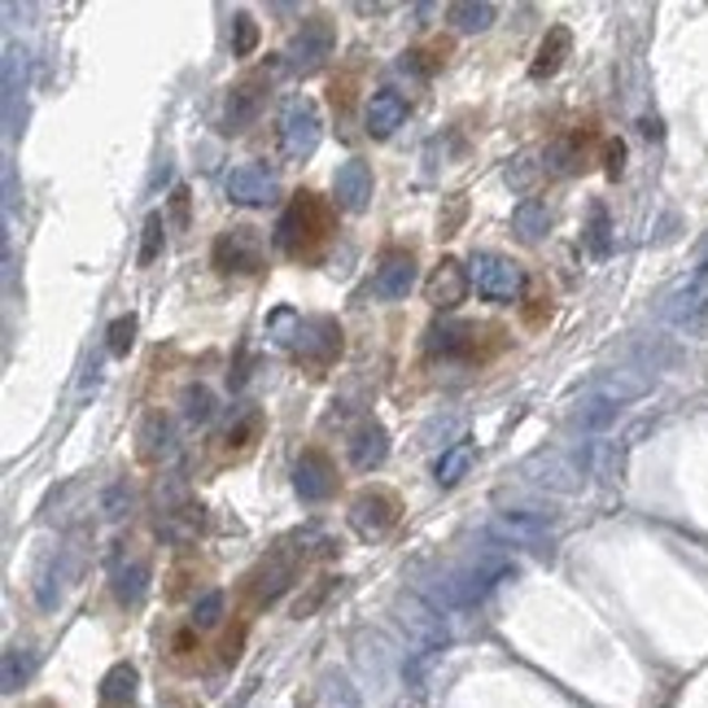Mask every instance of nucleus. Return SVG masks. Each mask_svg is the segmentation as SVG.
Segmentation results:
<instances>
[{"mask_svg": "<svg viewBox=\"0 0 708 708\" xmlns=\"http://www.w3.org/2000/svg\"><path fill=\"white\" fill-rule=\"evenodd\" d=\"M328 236H333V210L315 193H297L276 224V240L289 258H315Z\"/></svg>", "mask_w": 708, "mask_h": 708, "instance_id": "1", "label": "nucleus"}, {"mask_svg": "<svg viewBox=\"0 0 708 708\" xmlns=\"http://www.w3.org/2000/svg\"><path fill=\"white\" fill-rule=\"evenodd\" d=\"M499 578H508V564H499V560H485V564H469V569L451 573V578H446L442 587L429 594V599H433V608H437V612L472 608V603H476L481 594H490V587H494Z\"/></svg>", "mask_w": 708, "mask_h": 708, "instance_id": "2", "label": "nucleus"}, {"mask_svg": "<svg viewBox=\"0 0 708 708\" xmlns=\"http://www.w3.org/2000/svg\"><path fill=\"white\" fill-rule=\"evenodd\" d=\"M210 263L224 272V276H254L263 272V236L249 224H233L215 236L210 245Z\"/></svg>", "mask_w": 708, "mask_h": 708, "instance_id": "3", "label": "nucleus"}, {"mask_svg": "<svg viewBox=\"0 0 708 708\" xmlns=\"http://www.w3.org/2000/svg\"><path fill=\"white\" fill-rule=\"evenodd\" d=\"M472 281H476V294L485 302H499V306H512L525 294V267L503 258V254H476L472 258Z\"/></svg>", "mask_w": 708, "mask_h": 708, "instance_id": "4", "label": "nucleus"}, {"mask_svg": "<svg viewBox=\"0 0 708 708\" xmlns=\"http://www.w3.org/2000/svg\"><path fill=\"white\" fill-rule=\"evenodd\" d=\"M285 346H289L302 363L324 367V363H333V358L342 354V324H337L333 315H306V319L297 315L294 333H289Z\"/></svg>", "mask_w": 708, "mask_h": 708, "instance_id": "5", "label": "nucleus"}, {"mask_svg": "<svg viewBox=\"0 0 708 708\" xmlns=\"http://www.w3.org/2000/svg\"><path fill=\"white\" fill-rule=\"evenodd\" d=\"M399 517H403V503H399V494L394 490H381V485H372V490H363L358 499L351 503V530L358 538H385V533L399 525Z\"/></svg>", "mask_w": 708, "mask_h": 708, "instance_id": "6", "label": "nucleus"}, {"mask_svg": "<svg viewBox=\"0 0 708 708\" xmlns=\"http://www.w3.org/2000/svg\"><path fill=\"white\" fill-rule=\"evenodd\" d=\"M333 45H337V31L328 18H306L302 31L294 36V45L285 49V61L294 75H315L324 61L333 58Z\"/></svg>", "mask_w": 708, "mask_h": 708, "instance_id": "7", "label": "nucleus"}, {"mask_svg": "<svg viewBox=\"0 0 708 708\" xmlns=\"http://www.w3.org/2000/svg\"><path fill=\"white\" fill-rule=\"evenodd\" d=\"M319 136H324V127H319V110L302 97V101H289V110L281 118V140H285V154L289 158H311L315 149H319Z\"/></svg>", "mask_w": 708, "mask_h": 708, "instance_id": "8", "label": "nucleus"}, {"mask_svg": "<svg viewBox=\"0 0 708 708\" xmlns=\"http://www.w3.org/2000/svg\"><path fill=\"white\" fill-rule=\"evenodd\" d=\"M267 83H272L267 70H249L245 79H236L228 92V110H224V131H245L254 122V115L267 101Z\"/></svg>", "mask_w": 708, "mask_h": 708, "instance_id": "9", "label": "nucleus"}, {"mask_svg": "<svg viewBox=\"0 0 708 708\" xmlns=\"http://www.w3.org/2000/svg\"><path fill=\"white\" fill-rule=\"evenodd\" d=\"M494 538H503L508 547H530V551H547L555 542V525L538 512H499L494 517Z\"/></svg>", "mask_w": 708, "mask_h": 708, "instance_id": "10", "label": "nucleus"}, {"mask_svg": "<svg viewBox=\"0 0 708 708\" xmlns=\"http://www.w3.org/2000/svg\"><path fill=\"white\" fill-rule=\"evenodd\" d=\"M294 582V560H285V555H272V560H263L249 578H245V603L249 608H272L285 590Z\"/></svg>", "mask_w": 708, "mask_h": 708, "instance_id": "11", "label": "nucleus"}, {"mask_svg": "<svg viewBox=\"0 0 708 708\" xmlns=\"http://www.w3.org/2000/svg\"><path fill=\"white\" fill-rule=\"evenodd\" d=\"M464 297H469V272H464V263H460V258H442V263L429 272V281H424V302H429L433 311H455Z\"/></svg>", "mask_w": 708, "mask_h": 708, "instance_id": "12", "label": "nucleus"}, {"mask_svg": "<svg viewBox=\"0 0 708 708\" xmlns=\"http://www.w3.org/2000/svg\"><path fill=\"white\" fill-rule=\"evenodd\" d=\"M294 485L306 503H324V499L337 490V469H333V460H328L324 451H315V446L302 451V460H297V469H294Z\"/></svg>", "mask_w": 708, "mask_h": 708, "instance_id": "13", "label": "nucleus"}, {"mask_svg": "<svg viewBox=\"0 0 708 708\" xmlns=\"http://www.w3.org/2000/svg\"><path fill=\"white\" fill-rule=\"evenodd\" d=\"M372 285H376V297H385V302H399V297L412 294V285H415L412 249H385Z\"/></svg>", "mask_w": 708, "mask_h": 708, "instance_id": "14", "label": "nucleus"}, {"mask_svg": "<svg viewBox=\"0 0 708 708\" xmlns=\"http://www.w3.org/2000/svg\"><path fill=\"white\" fill-rule=\"evenodd\" d=\"M363 122H367V136H372V140H390V136L407 122V101H403V92H394V88L372 92V101H367V110H363Z\"/></svg>", "mask_w": 708, "mask_h": 708, "instance_id": "15", "label": "nucleus"}, {"mask_svg": "<svg viewBox=\"0 0 708 708\" xmlns=\"http://www.w3.org/2000/svg\"><path fill=\"white\" fill-rule=\"evenodd\" d=\"M333 193H337V201L346 206V210H367V201H372V193H376V179H372V167L363 163V158H351V163H342L337 167V176H333Z\"/></svg>", "mask_w": 708, "mask_h": 708, "instance_id": "16", "label": "nucleus"}, {"mask_svg": "<svg viewBox=\"0 0 708 708\" xmlns=\"http://www.w3.org/2000/svg\"><path fill=\"white\" fill-rule=\"evenodd\" d=\"M351 469L358 472H372L385 464V455H390V433L376 424V420H367V424H358L351 433Z\"/></svg>", "mask_w": 708, "mask_h": 708, "instance_id": "17", "label": "nucleus"}, {"mask_svg": "<svg viewBox=\"0 0 708 708\" xmlns=\"http://www.w3.org/2000/svg\"><path fill=\"white\" fill-rule=\"evenodd\" d=\"M224 188H228V197H233L236 206H263V201L276 193V179L267 176L263 167L245 163V167H233V171H228Z\"/></svg>", "mask_w": 708, "mask_h": 708, "instance_id": "18", "label": "nucleus"}, {"mask_svg": "<svg viewBox=\"0 0 708 708\" xmlns=\"http://www.w3.org/2000/svg\"><path fill=\"white\" fill-rule=\"evenodd\" d=\"M590 140H594L590 127H578V131H569L564 140H555V145L547 149V171H551V176H573V171H582V167H587Z\"/></svg>", "mask_w": 708, "mask_h": 708, "instance_id": "19", "label": "nucleus"}, {"mask_svg": "<svg viewBox=\"0 0 708 708\" xmlns=\"http://www.w3.org/2000/svg\"><path fill=\"white\" fill-rule=\"evenodd\" d=\"M403 630L420 643V651H433L446 643V626H442V612H437V608L407 603V608H403Z\"/></svg>", "mask_w": 708, "mask_h": 708, "instance_id": "20", "label": "nucleus"}, {"mask_svg": "<svg viewBox=\"0 0 708 708\" xmlns=\"http://www.w3.org/2000/svg\"><path fill=\"white\" fill-rule=\"evenodd\" d=\"M429 351L442 354V358H472L476 354V324H442V328H429Z\"/></svg>", "mask_w": 708, "mask_h": 708, "instance_id": "21", "label": "nucleus"}, {"mask_svg": "<svg viewBox=\"0 0 708 708\" xmlns=\"http://www.w3.org/2000/svg\"><path fill=\"white\" fill-rule=\"evenodd\" d=\"M167 442H171V424L163 412H149L136 429V455L140 464H158L167 455Z\"/></svg>", "mask_w": 708, "mask_h": 708, "instance_id": "22", "label": "nucleus"}, {"mask_svg": "<svg viewBox=\"0 0 708 708\" xmlns=\"http://www.w3.org/2000/svg\"><path fill=\"white\" fill-rule=\"evenodd\" d=\"M569 45H573V36H569V27H551L547 31V40L538 45V58H533L530 75L533 79H547V75H555L564 58H569Z\"/></svg>", "mask_w": 708, "mask_h": 708, "instance_id": "23", "label": "nucleus"}, {"mask_svg": "<svg viewBox=\"0 0 708 708\" xmlns=\"http://www.w3.org/2000/svg\"><path fill=\"white\" fill-rule=\"evenodd\" d=\"M149 590V564L145 560H127L115 569V599L122 608H136Z\"/></svg>", "mask_w": 708, "mask_h": 708, "instance_id": "24", "label": "nucleus"}, {"mask_svg": "<svg viewBox=\"0 0 708 708\" xmlns=\"http://www.w3.org/2000/svg\"><path fill=\"white\" fill-rule=\"evenodd\" d=\"M547 228H551V210H547L542 197H525V201L512 210V233L521 236V240H538Z\"/></svg>", "mask_w": 708, "mask_h": 708, "instance_id": "25", "label": "nucleus"}, {"mask_svg": "<svg viewBox=\"0 0 708 708\" xmlns=\"http://www.w3.org/2000/svg\"><path fill=\"white\" fill-rule=\"evenodd\" d=\"M136 682H140V673L122 660V665H115V669L101 678V700H106V705H127V700L136 696Z\"/></svg>", "mask_w": 708, "mask_h": 708, "instance_id": "26", "label": "nucleus"}, {"mask_svg": "<svg viewBox=\"0 0 708 708\" xmlns=\"http://www.w3.org/2000/svg\"><path fill=\"white\" fill-rule=\"evenodd\" d=\"M472 464V442H455L451 451H442V460L433 464V481L437 485H455Z\"/></svg>", "mask_w": 708, "mask_h": 708, "instance_id": "27", "label": "nucleus"}, {"mask_svg": "<svg viewBox=\"0 0 708 708\" xmlns=\"http://www.w3.org/2000/svg\"><path fill=\"white\" fill-rule=\"evenodd\" d=\"M446 18L460 27V31H485L494 22V4L490 0H464V4H451Z\"/></svg>", "mask_w": 708, "mask_h": 708, "instance_id": "28", "label": "nucleus"}, {"mask_svg": "<svg viewBox=\"0 0 708 708\" xmlns=\"http://www.w3.org/2000/svg\"><path fill=\"white\" fill-rule=\"evenodd\" d=\"M451 58V40H433V45H424V49H412V53H403V66L415 70V75H437L442 66Z\"/></svg>", "mask_w": 708, "mask_h": 708, "instance_id": "29", "label": "nucleus"}, {"mask_svg": "<svg viewBox=\"0 0 708 708\" xmlns=\"http://www.w3.org/2000/svg\"><path fill=\"white\" fill-rule=\"evenodd\" d=\"M31 669H36L31 651H22V648H9V651H4V678H0L4 696H18V691H22V682L31 678Z\"/></svg>", "mask_w": 708, "mask_h": 708, "instance_id": "30", "label": "nucleus"}, {"mask_svg": "<svg viewBox=\"0 0 708 708\" xmlns=\"http://www.w3.org/2000/svg\"><path fill=\"white\" fill-rule=\"evenodd\" d=\"M224 603H228V599H224V590H206V594L193 603V626H197V630L219 626V621H224Z\"/></svg>", "mask_w": 708, "mask_h": 708, "instance_id": "31", "label": "nucleus"}, {"mask_svg": "<svg viewBox=\"0 0 708 708\" xmlns=\"http://www.w3.org/2000/svg\"><path fill=\"white\" fill-rule=\"evenodd\" d=\"M184 415H188L193 424H206V420L215 415V394H210L206 385H188V390H184Z\"/></svg>", "mask_w": 708, "mask_h": 708, "instance_id": "32", "label": "nucleus"}, {"mask_svg": "<svg viewBox=\"0 0 708 708\" xmlns=\"http://www.w3.org/2000/svg\"><path fill=\"white\" fill-rule=\"evenodd\" d=\"M167 224H163V215H149L145 219V240H140V267H149L158 254H163V240H167Z\"/></svg>", "mask_w": 708, "mask_h": 708, "instance_id": "33", "label": "nucleus"}, {"mask_svg": "<svg viewBox=\"0 0 708 708\" xmlns=\"http://www.w3.org/2000/svg\"><path fill=\"white\" fill-rule=\"evenodd\" d=\"M319 708H358V696H354V687L342 673H328V682H324V705Z\"/></svg>", "mask_w": 708, "mask_h": 708, "instance_id": "34", "label": "nucleus"}, {"mask_svg": "<svg viewBox=\"0 0 708 708\" xmlns=\"http://www.w3.org/2000/svg\"><path fill=\"white\" fill-rule=\"evenodd\" d=\"M258 49V22L249 13H236V40H233V53L236 58H249Z\"/></svg>", "mask_w": 708, "mask_h": 708, "instance_id": "35", "label": "nucleus"}, {"mask_svg": "<svg viewBox=\"0 0 708 708\" xmlns=\"http://www.w3.org/2000/svg\"><path fill=\"white\" fill-rule=\"evenodd\" d=\"M131 342H136V315H122L110 324V354L122 358V354L131 351Z\"/></svg>", "mask_w": 708, "mask_h": 708, "instance_id": "36", "label": "nucleus"}, {"mask_svg": "<svg viewBox=\"0 0 708 708\" xmlns=\"http://www.w3.org/2000/svg\"><path fill=\"white\" fill-rule=\"evenodd\" d=\"M328 590H333V578H319L315 587L306 590V594H302V599L294 603V617H297V621H302V617H311V612H315V608H319V603L328 599Z\"/></svg>", "mask_w": 708, "mask_h": 708, "instance_id": "37", "label": "nucleus"}, {"mask_svg": "<svg viewBox=\"0 0 708 708\" xmlns=\"http://www.w3.org/2000/svg\"><path fill=\"white\" fill-rule=\"evenodd\" d=\"M621 167H626V145L621 140H603V176L617 179Z\"/></svg>", "mask_w": 708, "mask_h": 708, "instance_id": "38", "label": "nucleus"}, {"mask_svg": "<svg viewBox=\"0 0 708 708\" xmlns=\"http://www.w3.org/2000/svg\"><path fill=\"white\" fill-rule=\"evenodd\" d=\"M533 176H538V163H533L530 154L517 158V167H508V184H512V188H530Z\"/></svg>", "mask_w": 708, "mask_h": 708, "instance_id": "39", "label": "nucleus"}, {"mask_svg": "<svg viewBox=\"0 0 708 708\" xmlns=\"http://www.w3.org/2000/svg\"><path fill=\"white\" fill-rule=\"evenodd\" d=\"M254 437H258V415H249L240 429L228 433V451H233V446L236 451H249V446H254Z\"/></svg>", "mask_w": 708, "mask_h": 708, "instance_id": "40", "label": "nucleus"}, {"mask_svg": "<svg viewBox=\"0 0 708 708\" xmlns=\"http://www.w3.org/2000/svg\"><path fill=\"white\" fill-rule=\"evenodd\" d=\"M603 233H608V215H603V206H594L590 210V249L594 254H603Z\"/></svg>", "mask_w": 708, "mask_h": 708, "instance_id": "41", "label": "nucleus"}, {"mask_svg": "<svg viewBox=\"0 0 708 708\" xmlns=\"http://www.w3.org/2000/svg\"><path fill=\"white\" fill-rule=\"evenodd\" d=\"M328 97H333V110H337V115H346V110H351V79H342V83L333 79Z\"/></svg>", "mask_w": 708, "mask_h": 708, "instance_id": "42", "label": "nucleus"}, {"mask_svg": "<svg viewBox=\"0 0 708 708\" xmlns=\"http://www.w3.org/2000/svg\"><path fill=\"white\" fill-rule=\"evenodd\" d=\"M533 302H538V306H530V311H525V324H530V328H538L542 319H551V297L542 294V297H533Z\"/></svg>", "mask_w": 708, "mask_h": 708, "instance_id": "43", "label": "nucleus"}, {"mask_svg": "<svg viewBox=\"0 0 708 708\" xmlns=\"http://www.w3.org/2000/svg\"><path fill=\"white\" fill-rule=\"evenodd\" d=\"M122 499L131 503V490H127V485H115L110 499H106V517H122Z\"/></svg>", "mask_w": 708, "mask_h": 708, "instance_id": "44", "label": "nucleus"}, {"mask_svg": "<svg viewBox=\"0 0 708 708\" xmlns=\"http://www.w3.org/2000/svg\"><path fill=\"white\" fill-rule=\"evenodd\" d=\"M176 219L188 224V188H176Z\"/></svg>", "mask_w": 708, "mask_h": 708, "instance_id": "45", "label": "nucleus"}, {"mask_svg": "<svg viewBox=\"0 0 708 708\" xmlns=\"http://www.w3.org/2000/svg\"><path fill=\"white\" fill-rule=\"evenodd\" d=\"M36 708H58V705H49V700H45V705H36Z\"/></svg>", "mask_w": 708, "mask_h": 708, "instance_id": "46", "label": "nucleus"}, {"mask_svg": "<svg viewBox=\"0 0 708 708\" xmlns=\"http://www.w3.org/2000/svg\"><path fill=\"white\" fill-rule=\"evenodd\" d=\"M106 708H118V705H106Z\"/></svg>", "mask_w": 708, "mask_h": 708, "instance_id": "47", "label": "nucleus"}]
</instances>
